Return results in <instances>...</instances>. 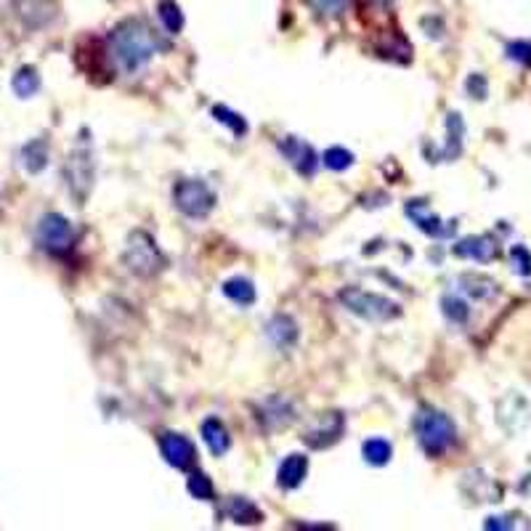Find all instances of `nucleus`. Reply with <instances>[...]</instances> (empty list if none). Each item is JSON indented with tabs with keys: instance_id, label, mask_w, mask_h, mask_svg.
I'll return each mask as SVG.
<instances>
[{
	"instance_id": "1",
	"label": "nucleus",
	"mask_w": 531,
	"mask_h": 531,
	"mask_svg": "<svg viewBox=\"0 0 531 531\" xmlns=\"http://www.w3.org/2000/svg\"><path fill=\"white\" fill-rule=\"evenodd\" d=\"M160 48H165L163 37L143 19H128V22L117 25L110 35V58L125 75L139 72Z\"/></svg>"
},
{
	"instance_id": "2",
	"label": "nucleus",
	"mask_w": 531,
	"mask_h": 531,
	"mask_svg": "<svg viewBox=\"0 0 531 531\" xmlns=\"http://www.w3.org/2000/svg\"><path fill=\"white\" fill-rule=\"evenodd\" d=\"M415 433H418L422 451L430 457L444 454L457 441L454 422L444 412H436V409H419V415L415 418Z\"/></svg>"
},
{
	"instance_id": "3",
	"label": "nucleus",
	"mask_w": 531,
	"mask_h": 531,
	"mask_svg": "<svg viewBox=\"0 0 531 531\" xmlns=\"http://www.w3.org/2000/svg\"><path fill=\"white\" fill-rule=\"evenodd\" d=\"M337 298L354 316L366 319V322H391V319H396L401 313L398 303L388 301L386 295L366 292V290H359V287H345V290H340Z\"/></svg>"
},
{
	"instance_id": "4",
	"label": "nucleus",
	"mask_w": 531,
	"mask_h": 531,
	"mask_svg": "<svg viewBox=\"0 0 531 531\" xmlns=\"http://www.w3.org/2000/svg\"><path fill=\"white\" fill-rule=\"evenodd\" d=\"M125 266L139 277H154L165 266V255L146 231H133L125 248Z\"/></svg>"
},
{
	"instance_id": "5",
	"label": "nucleus",
	"mask_w": 531,
	"mask_h": 531,
	"mask_svg": "<svg viewBox=\"0 0 531 531\" xmlns=\"http://www.w3.org/2000/svg\"><path fill=\"white\" fill-rule=\"evenodd\" d=\"M173 202L175 207L189 216V218H205L213 207H216V192L199 181V178H184L173 186Z\"/></svg>"
},
{
	"instance_id": "6",
	"label": "nucleus",
	"mask_w": 531,
	"mask_h": 531,
	"mask_svg": "<svg viewBox=\"0 0 531 531\" xmlns=\"http://www.w3.org/2000/svg\"><path fill=\"white\" fill-rule=\"evenodd\" d=\"M75 226L69 224V218L58 216V213H48L40 218L37 224V242L54 255H64L75 248Z\"/></svg>"
},
{
	"instance_id": "7",
	"label": "nucleus",
	"mask_w": 531,
	"mask_h": 531,
	"mask_svg": "<svg viewBox=\"0 0 531 531\" xmlns=\"http://www.w3.org/2000/svg\"><path fill=\"white\" fill-rule=\"evenodd\" d=\"M343 428H345V419L340 412H327L316 419L306 433H303V441L311 449H324L333 447L337 439L343 436Z\"/></svg>"
},
{
	"instance_id": "8",
	"label": "nucleus",
	"mask_w": 531,
	"mask_h": 531,
	"mask_svg": "<svg viewBox=\"0 0 531 531\" xmlns=\"http://www.w3.org/2000/svg\"><path fill=\"white\" fill-rule=\"evenodd\" d=\"M160 451H163L165 462L173 465V468H178V471H189L196 460L195 444H192L186 436H181V433H170V430L160 436Z\"/></svg>"
},
{
	"instance_id": "9",
	"label": "nucleus",
	"mask_w": 531,
	"mask_h": 531,
	"mask_svg": "<svg viewBox=\"0 0 531 531\" xmlns=\"http://www.w3.org/2000/svg\"><path fill=\"white\" fill-rule=\"evenodd\" d=\"M404 210L412 218V224L418 226L419 231L430 234V237H449L454 231V226H444L436 213H430V207H428L425 199H409Z\"/></svg>"
},
{
	"instance_id": "10",
	"label": "nucleus",
	"mask_w": 531,
	"mask_h": 531,
	"mask_svg": "<svg viewBox=\"0 0 531 531\" xmlns=\"http://www.w3.org/2000/svg\"><path fill=\"white\" fill-rule=\"evenodd\" d=\"M280 152L290 160V165L298 170V173H303V175H313V170H316V152L303 143L301 139H295V136H287V139L280 141Z\"/></svg>"
},
{
	"instance_id": "11",
	"label": "nucleus",
	"mask_w": 531,
	"mask_h": 531,
	"mask_svg": "<svg viewBox=\"0 0 531 531\" xmlns=\"http://www.w3.org/2000/svg\"><path fill=\"white\" fill-rule=\"evenodd\" d=\"M454 252L460 258H471V260H478V263H489L497 258V242L492 237H468L462 242L454 245Z\"/></svg>"
},
{
	"instance_id": "12",
	"label": "nucleus",
	"mask_w": 531,
	"mask_h": 531,
	"mask_svg": "<svg viewBox=\"0 0 531 531\" xmlns=\"http://www.w3.org/2000/svg\"><path fill=\"white\" fill-rule=\"evenodd\" d=\"M202 441L207 444V449H210L216 457L226 454L228 447H231V436H228L226 425L218 418H207L202 422Z\"/></svg>"
},
{
	"instance_id": "13",
	"label": "nucleus",
	"mask_w": 531,
	"mask_h": 531,
	"mask_svg": "<svg viewBox=\"0 0 531 531\" xmlns=\"http://www.w3.org/2000/svg\"><path fill=\"white\" fill-rule=\"evenodd\" d=\"M224 515L231 518L234 524H245V526H255L263 521V513L248 500V497H231L224 504Z\"/></svg>"
},
{
	"instance_id": "14",
	"label": "nucleus",
	"mask_w": 531,
	"mask_h": 531,
	"mask_svg": "<svg viewBox=\"0 0 531 531\" xmlns=\"http://www.w3.org/2000/svg\"><path fill=\"white\" fill-rule=\"evenodd\" d=\"M306 473H308L306 457H303V454H290V457L280 465V471H277V481H280V486H284V489H295V486L303 483Z\"/></svg>"
},
{
	"instance_id": "15",
	"label": "nucleus",
	"mask_w": 531,
	"mask_h": 531,
	"mask_svg": "<svg viewBox=\"0 0 531 531\" xmlns=\"http://www.w3.org/2000/svg\"><path fill=\"white\" fill-rule=\"evenodd\" d=\"M266 335L269 340L277 345V348H290V345H295V340H298V324L290 319V316H274L271 322H269V327H266Z\"/></svg>"
},
{
	"instance_id": "16",
	"label": "nucleus",
	"mask_w": 531,
	"mask_h": 531,
	"mask_svg": "<svg viewBox=\"0 0 531 531\" xmlns=\"http://www.w3.org/2000/svg\"><path fill=\"white\" fill-rule=\"evenodd\" d=\"M67 175H69V186L75 189V195H78V184H83V189L90 186V154L85 152V149H78L75 154H72V160H69V165H67Z\"/></svg>"
},
{
	"instance_id": "17",
	"label": "nucleus",
	"mask_w": 531,
	"mask_h": 531,
	"mask_svg": "<svg viewBox=\"0 0 531 531\" xmlns=\"http://www.w3.org/2000/svg\"><path fill=\"white\" fill-rule=\"evenodd\" d=\"M224 295L237 306H252L255 303V287H252L250 280H242V277L226 281Z\"/></svg>"
},
{
	"instance_id": "18",
	"label": "nucleus",
	"mask_w": 531,
	"mask_h": 531,
	"mask_svg": "<svg viewBox=\"0 0 531 531\" xmlns=\"http://www.w3.org/2000/svg\"><path fill=\"white\" fill-rule=\"evenodd\" d=\"M22 165L29 173H40V170L48 165V146L43 139L29 141L27 146L22 149Z\"/></svg>"
},
{
	"instance_id": "19",
	"label": "nucleus",
	"mask_w": 531,
	"mask_h": 531,
	"mask_svg": "<svg viewBox=\"0 0 531 531\" xmlns=\"http://www.w3.org/2000/svg\"><path fill=\"white\" fill-rule=\"evenodd\" d=\"M362 454L369 465L380 468V465H388V462H391L393 447L386 441V439H366L362 444Z\"/></svg>"
},
{
	"instance_id": "20",
	"label": "nucleus",
	"mask_w": 531,
	"mask_h": 531,
	"mask_svg": "<svg viewBox=\"0 0 531 531\" xmlns=\"http://www.w3.org/2000/svg\"><path fill=\"white\" fill-rule=\"evenodd\" d=\"M460 284H462V292H468L471 298H492L497 292V284L481 274H462Z\"/></svg>"
},
{
	"instance_id": "21",
	"label": "nucleus",
	"mask_w": 531,
	"mask_h": 531,
	"mask_svg": "<svg viewBox=\"0 0 531 531\" xmlns=\"http://www.w3.org/2000/svg\"><path fill=\"white\" fill-rule=\"evenodd\" d=\"M157 16H160V22L165 25L170 35L181 32V27H184V14H181V8H178L175 0H163L160 8H157Z\"/></svg>"
},
{
	"instance_id": "22",
	"label": "nucleus",
	"mask_w": 531,
	"mask_h": 531,
	"mask_svg": "<svg viewBox=\"0 0 531 531\" xmlns=\"http://www.w3.org/2000/svg\"><path fill=\"white\" fill-rule=\"evenodd\" d=\"M37 88H40V78H37V72H35L32 67H22V69L14 75V90H16V96L29 99V96L37 93Z\"/></svg>"
},
{
	"instance_id": "23",
	"label": "nucleus",
	"mask_w": 531,
	"mask_h": 531,
	"mask_svg": "<svg viewBox=\"0 0 531 531\" xmlns=\"http://www.w3.org/2000/svg\"><path fill=\"white\" fill-rule=\"evenodd\" d=\"M306 3L319 14V16H324V19H337V16H343V14L351 8L354 0H306Z\"/></svg>"
},
{
	"instance_id": "24",
	"label": "nucleus",
	"mask_w": 531,
	"mask_h": 531,
	"mask_svg": "<svg viewBox=\"0 0 531 531\" xmlns=\"http://www.w3.org/2000/svg\"><path fill=\"white\" fill-rule=\"evenodd\" d=\"M441 311H444V316H447L451 324H465L468 316H471V311L465 306V301H460L457 295H444V298H441Z\"/></svg>"
},
{
	"instance_id": "25",
	"label": "nucleus",
	"mask_w": 531,
	"mask_h": 531,
	"mask_svg": "<svg viewBox=\"0 0 531 531\" xmlns=\"http://www.w3.org/2000/svg\"><path fill=\"white\" fill-rule=\"evenodd\" d=\"M189 494L196 500H213L216 497V489H213V481L205 473H192L189 475V483H186Z\"/></svg>"
},
{
	"instance_id": "26",
	"label": "nucleus",
	"mask_w": 531,
	"mask_h": 531,
	"mask_svg": "<svg viewBox=\"0 0 531 531\" xmlns=\"http://www.w3.org/2000/svg\"><path fill=\"white\" fill-rule=\"evenodd\" d=\"M322 160H324V165L330 170H345L354 165V154L348 149H343V146H330Z\"/></svg>"
},
{
	"instance_id": "27",
	"label": "nucleus",
	"mask_w": 531,
	"mask_h": 531,
	"mask_svg": "<svg viewBox=\"0 0 531 531\" xmlns=\"http://www.w3.org/2000/svg\"><path fill=\"white\" fill-rule=\"evenodd\" d=\"M213 114H216L218 122H224V125L231 128L234 136H245V133H248V122H245L237 112H231L228 107H213Z\"/></svg>"
},
{
	"instance_id": "28",
	"label": "nucleus",
	"mask_w": 531,
	"mask_h": 531,
	"mask_svg": "<svg viewBox=\"0 0 531 531\" xmlns=\"http://www.w3.org/2000/svg\"><path fill=\"white\" fill-rule=\"evenodd\" d=\"M507 57L513 58V61H521V64L531 67V40L510 43V46H507Z\"/></svg>"
},
{
	"instance_id": "29",
	"label": "nucleus",
	"mask_w": 531,
	"mask_h": 531,
	"mask_svg": "<svg viewBox=\"0 0 531 531\" xmlns=\"http://www.w3.org/2000/svg\"><path fill=\"white\" fill-rule=\"evenodd\" d=\"M513 266H515V271L518 274H531V255H529V250L526 248H513Z\"/></svg>"
},
{
	"instance_id": "30",
	"label": "nucleus",
	"mask_w": 531,
	"mask_h": 531,
	"mask_svg": "<svg viewBox=\"0 0 531 531\" xmlns=\"http://www.w3.org/2000/svg\"><path fill=\"white\" fill-rule=\"evenodd\" d=\"M468 88H471V93H475V99H483V96H486V83H483L481 75H473V78L468 80Z\"/></svg>"
}]
</instances>
